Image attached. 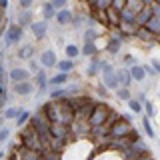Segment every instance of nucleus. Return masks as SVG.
I'll list each match as a JSON object with an SVG mask.
<instances>
[{"mask_svg": "<svg viewBox=\"0 0 160 160\" xmlns=\"http://www.w3.org/2000/svg\"><path fill=\"white\" fill-rule=\"evenodd\" d=\"M22 110L24 108H20V106H10V108L4 110V118H6V120H16L18 114L22 112Z\"/></svg>", "mask_w": 160, "mask_h": 160, "instance_id": "393cba45", "label": "nucleus"}, {"mask_svg": "<svg viewBox=\"0 0 160 160\" xmlns=\"http://www.w3.org/2000/svg\"><path fill=\"white\" fill-rule=\"evenodd\" d=\"M8 78L12 80V82H20V80H28V70L24 68H12L8 72Z\"/></svg>", "mask_w": 160, "mask_h": 160, "instance_id": "f8f14e48", "label": "nucleus"}, {"mask_svg": "<svg viewBox=\"0 0 160 160\" xmlns=\"http://www.w3.org/2000/svg\"><path fill=\"white\" fill-rule=\"evenodd\" d=\"M8 136H10V128H0V142H4V140H8Z\"/></svg>", "mask_w": 160, "mask_h": 160, "instance_id": "c9c22d12", "label": "nucleus"}, {"mask_svg": "<svg viewBox=\"0 0 160 160\" xmlns=\"http://www.w3.org/2000/svg\"><path fill=\"white\" fill-rule=\"evenodd\" d=\"M16 56H18V58H22V60H30V58L34 56V46H30V44H28V46H22V48L18 50Z\"/></svg>", "mask_w": 160, "mask_h": 160, "instance_id": "a878e982", "label": "nucleus"}, {"mask_svg": "<svg viewBox=\"0 0 160 160\" xmlns=\"http://www.w3.org/2000/svg\"><path fill=\"white\" fill-rule=\"evenodd\" d=\"M0 8L6 10V8H8V0H0Z\"/></svg>", "mask_w": 160, "mask_h": 160, "instance_id": "37998d69", "label": "nucleus"}, {"mask_svg": "<svg viewBox=\"0 0 160 160\" xmlns=\"http://www.w3.org/2000/svg\"><path fill=\"white\" fill-rule=\"evenodd\" d=\"M98 38V32L94 28H88L86 32H84V40H96Z\"/></svg>", "mask_w": 160, "mask_h": 160, "instance_id": "f704fd0d", "label": "nucleus"}, {"mask_svg": "<svg viewBox=\"0 0 160 160\" xmlns=\"http://www.w3.org/2000/svg\"><path fill=\"white\" fill-rule=\"evenodd\" d=\"M144 26H146L148 32H152L154 36H158V32H160V16H152Z\"/></svg>", "mask_w": 160, "mask_h": 160, "instance_id": "f3484780", "label": "nucleus"}, {"mask_svg": "<svg viewBox=\"0 0 160 160\" xmlns=\"http://www.w3.org/2000/svg\"><path fill=\"white\" fill-rule=\"evenodd\" d=\"M28 118H30V112H28V110H22V112L18 114V118H16V124H18V126H22Z\"/></svg>", "mask_w": 160, "mask_h": 160, "instance_id": "72a5a7b5", "label": "nucleus"}, {"mask_svg": "<svg viewBox=\"0 0 160 160\" xmlns=\"http://www.w3.org/2000/svg\"><path fill=\"white\" fill-rule=\"evenodd\" d=\"M152 68L156 70V72H160V62H158L156 58H152Z\"/></svg>", "mask_w": 160, "mask_h": 160, "instance_id": "79ce46f5", "label": "nucleus"}, {"mask_svg": "<svg viewBox=\"0 0 160 160\" xmlns=\"http://www.w3.org/2000/svg\"><path fill=\"white\" fill-rule=\"evenodd\" d=\"M50 4H52V6L58 10V8H62L64 4H66V0H50Z\"/></svg>", "mask_w": 160, "mask_h": 160, "instance_id": "58836bf2", "label": "nucleus"}, {"mask_svg": "<svg viewBox=\"0 0 160 160\" xmlns=\"http://www.w3.org/2000/svg\"><path fill=\"white\" fill-rule=\"evenodd\" d=\"M128 72H130V76H132V80H136V82H142L144 76H146V72H144V68L140 66V64H132Z\"/></svg>", "mask_w": 160, "mask_h": 160, "instance_id": "4468645a", "label": "nucleus"}, {"mask_svg": "<svg viewBox=\"0 0 160 160\" xmlns=\"http://www.w3.org/2000/svg\"><path fill=\"white\" fill-rule=\"evenodd\" d=\"M134 62H136V60H134L132 54H126V56H124V64H130V66H132Z\"/></svg>", "mask_w": 160, "mask_h": 160, "instance_id": "ea45409f", "label": "nucleus"}, {"mask_svg": "<svg viewBox=\"0 0 160 160\" xmlns=\"http://www.w3.org/2000/svg\"><path fill=\"white\" fill-rule=\"evenodd\" d=\"M68 82V72H58L56 76L48 78V86H64Z\"/></svg>", "mask_w": 160, "mask_h": 160, "instance_id": "2eb2a0df", "label": "nucleus"}, {"mask_svg": "<svg viewBox=\"0 0 160 160\" xmlns=\"http://www.w3.org/2000/svg\"><path fill=\"white\" fill-rule=\"evenodd\" d=\"M154 0H142V4H152Z\"/></svg>", "mask_w": 160, "mask_h": 160, "instance_id": "c03bdc74", "label": "nucleus"}, {"mask_svg": "<svg viewBox=\"0 0 160 160\" xmlns=\"http://www.w3.org/2000/svg\"><path fill=\"white\" fill-rule=\"evenodd\" d=\"M54 14H56V8H54L50 2H44L42 4V16H44V20H52Z\"/></svg>", "mask_w": 160, "mask_h": 160, "instance_id": "4be33fe9", "label": "nucleus"}, {"mask_svg": "<svg viewBox=\"0 0 160 160\" xmlns=\"http://www.w3.org/2000/svg\"><path fill=\"white\" fill-rule=\"evenodd\" d=\"M124 6H128V8H132L134 12H138L144 4H142V0H126V4H124Z\"/></svg>", "mask_w": 160, "mask_h": 160, "instance_id": "2f4dec72", "label": "nucleus"}, {"mask_svg": "<svg viewBox=\"0 0 160 160\" xmlns=\"http://www.w3.org/2000/svg\"><path fill=\"white\" fill-rule=\"evenodd\" d=\"M110 112H112V110H110L106 104H94L86 120H88V124H90L92 128L104 126V124H106V120L110 118Z\"/></svg>", "mask_w": 160, "mask_h": 160, "instance_id": "f257e3e1", "label": "nucleus"}, {"mask_svg": "<svg viewBox=\"0 0 160 160\" xmlns=\"http://www.w3.org/2000/svg\"><path fill=\"white\" fill-rule=\"evenodd\" d=\"M100 72H102V84H104L108 90H116V88L120 86V84H118V78H116V70L110 66V64L104 62Z\"/></svg>", "mask_w": 160, "mask_h": 160, "instance_id": "39448f33", "label": "nucleus"}, {"mask_svg": "<svg viewBox=\"0 0 160 160\" xmlns=\"http://www.w3.org/2000/svg\"><path fill=\"white\" fill-rule=\"evenodd\" d=\"M114 92H116V96H118L120 100H124V102L130 98V88H128V86H118Z\"/></svg>", "mask_w": 160, "mask_h": 160, "instance_id": "c85d7f7f", "label": "nucleus"}, {"mask_svg": "<svg viewBox=\"0 0 160 160\" xmlns=\"http://www.w3.org/2000/svg\"><path fill=\"white\" fill-rule=\"evenodd\" d=\"M120 44H122V40H120L118 36H112L108 40V46H106V50H108V54H118L120 52Z\"/></svg>", "mask_w": 160, "mask_h": 160, "instance_id": "aec40b11", "label": "nucleus"}, {"mask_svg": "<svg viewBox=\"0 0 160 160\" xmlns=\"http://www.w3.org/2000/svg\"><path fill=\"white\" fill-rule=\"evenodd\" d=\"M88 2H90V0H88Z\"/></svg>", "mask_w": 160, "mask_h": 160, "instance_id": "a18cd8bd", "label": "nucleus"}, {"mask_svg": "<svg viewBox=\"0 0 160 160\" xmlns=\"http://www.w3.org/2000/svg\"><path fill=\"white\" fill-rule=\"evenodd\" d=\"M54 20L60 24V26H66V24H70V20H72V12H70L68 8H58L56 14H54Z\"/></svg>", "mask_w": 160, "mask_h": 160, "instance_id": "1a4fd4ad", "label": "nucleus"}, {"mask_svg": "<svg viewBox=\"0 0 160 160\" xmlns=\"http://www.w3.org/2000/svg\"><path fill=\"white\" fill-rule=\"evenodd\" d=\"M118 14H120V22H136V12L128 6H122L118 10Z\"/></svg>", "mask_w": 160, "mask_h": 160, "instance_id": "9b49d317", "label": "nucleus"}, {"mask_svg": "<svg viewBox=\"0 0 160 160\" xmlns=\"http://www.w3.org/2000/svg\"><path fill=\"white\" fill-rule=\"evenodd\" d=\"M102 64H104V60H100V58H92V62H90V66H88V76H96V74H100V70H102Z\"/></svg>", "mask_w": 160, "mask_h": 160, "instance_id": "a211bd4d", "label": "nucleus"}, {"mask_svg": "<svg viewBox=\"0 0 160 160\" xmlns=\"http://www.w3.org/2000/svg\"><path fill=\"white\" fill-rule=\"evenodd\" d=\"M20 142H22V146L24 148H32V150H40L42 152V144H40V138H38V134L34 132V128L32 126H26L20 132Z\"/></svg>", "mask_w": 160, "mask_h": 160, "instance_id": "7ed1b4c3", "label": "nucleus"}, {"mask_svg": "<svg viewBox=\"0 0 160 160\" xmlns=\"http://www.w3.org/2000/svg\"><path fill=\"white\" fill-rule=\"evenodd\" d=\"M80 52H82L84 56H96V52H98L96 42H94V40H84V46H82Z\"/></svg>", "mask_w": 160, "mask_h": 160, "instance_id": "dca6fc26", "label": "nucleus"}, {"mask_svg": "<svg viewBox=\"0 0 160 160\" xmlns=\"http://www.w3.org/2000/svg\"><path fill=\"white\" fill-rule=\"evenodd\" d=\"M134 34H136L140 40H144V42H154V38H156L152 32H148V30H146V26H138Z\"/></svg>", "mask_w": 160, "mask_h": 160, "instance_id": "6ab92c4d", "label": "nucleus"}, {"mask_svg": "<svg viewBox=\"0 0 160 160\" xmlns=\"http://www.w3.org/2000/svg\"><path fill=\"white\" fill-rule=\"evenodd\" d=\"M24 36V28L20 26V24H8L6 32H4V46H14V44H18L20 40Z\"/></svg>", "mask_w": 160, "mask_h": 160, "instance_id": "20e7f679", "label": "nucleus"}, {"mask_svg": "<svg viewBox=\"0 0 160 160\" xmlns=\"http://www.w3.org/2000/svg\"><path fill=\"white\" fill-rule=\"evenodd\" d=\"M56 66L60 72H70V70L74 68V62H72V58H66V60H60V62H56Z\"/></svg>", "mask_w": 160, "mask_h": 160, "instance_id": "cd10ccee", "label": "nucleus"}, {"mask_svg": "<svg viewBox=\"0 0 160 160\" xmlns=\"http://www.w3.org/2000/svg\"><path fill=\"white\" fill-rule=\"evenodd\" d=\"M28 26L32 28V34H34V36H36L38 40H42L44 36H46V32H48V24H46V20H42V22H30Z\"/></svg>", "mask_w": 160, "mask_h": 160, "instance_id": "6e6552de", "label": "nucleus"}, {"mask_svg": "<svg viewBox=\"0 0 160 160\" xmlns=\"http://www.w3.org/2000/svg\"><path fill=\"white\" fill-rule=\"evenodd\" d=\"M50 98L52 100H60V98H68V90H66V86H56L50 92Z\"/></svg>", "mask_w": 160, "mask_h": 160, "instance_id": "5701e85b", "label": "nucleus"}, {"mask_svg": "<svg viewBox=\"0 0 160 160\" xmlns=\"http://www.w3.org/2000/svg\"><path fill=\"white\" fill-rule=\"evenodd\" d=\"M116 78H118V84H120V86H128L130 88V84H132V76H130V72H128L126 68L116 70Z\"/></svg>", "mask_w": 160, "mask_h": 160, "instance_id": "ddd939ff", "label": "nucleus"}, {"mask_svg": "<svg viewBox=\"0 0 160 160\" xmlns=\"http://www.w3.org/2000/svg\"><path fill=\"white\" fill-rule=\"evenodd\" d=\"M132 122L122 116H118L116 120H114L112 124H110L108 128V136H114V138H120V136H130L132 134Z\"/></svg>", "mask_w": 160, "mask_h": 160, "instance_id": "f03ea898", "label": "nucleus"}, {"mask_svg": "<svg viewBox=\"0 0 160 160\" xmlns=\"http://www.w3.org/2000/svg\"><path fill=\"white\" fill-rule=\"evenodd\" d=\"M34 84L38 86V92H40V94H44V92H46V88H48V78H46V72H44L42 68H40L38 72H36Z\"/></svg>", "mask_w": 160, "mask_h": 160, "instance_id": "9d476101", "label": "nucleus"}, {"mask_svg": "<svg viewBox=\"0 0 160 160\" xmlns=\"http://www.w3.org/2000/svg\"><path fill=\"white\" fill-rule=\"evenodd\" d=\"M28 64H30V70H32V74H36L38 70H40V66H38L40 62H36V60H32V58H30V62H28Z\"/></svg>", "mask_w": 160, "mask_h": 160, "instance_id": "e433bc0d", "label": "nucleus"}, {"mask_svg": "<svg viewBox=\"0 0 160 160\" xmlns=\"http://www.w3.org/2000/svg\"><path fill=\"white\" fill-rule=\"evenodd\" d=\"M18 2H20V6H22V8H30L34 0H18Z\"/></svg>", "mask_w": 160, "mask_h": 160, "instance_id": "a19ab883", "label": "nucleus"}, {"mask_svg": "<svg viewBox=\"0 0 160 160\" xmlns=\"http://www.w3.org/2000/svg\"><path fill=\"white\" fill-rule=\"evenodd\" d=\"M138 102L142 104V108H144V110H146V116H148V118H154V116H156V110H154V104L150 102V100H148L146 96H144L142 100H138Z\"/></svg>", "mask_w": 160, "mask_h": 160, "instance_id": "412c9836", "label": "nucleus"}, {"mask_svg": "<svg viewBox=\"0 0 160 160\" xmlns=\"http://www.w3.org/2000/svg\"><path fill=\"white\" fill-rule=\"evenodd\" d=\"M96 90H98V94H100L102 98H106V94H108V88L104 86V84H98V86H96Z\"/></svg>", "mask_w": 160, "mask_h": 160, "instance_id": "4c0bfd02", "label": "nucleus"}, {"mask_svg": "<svg viewBox=\"0 0 160 160\" xmlns=\"http://www.w3.org/2000/svg\"><path fill=\"white\" fill-rule=\"evenodd\" d=\"M126 102H128V106H130V110H132V112H142V104H140L136 98H132V96H130V98L126 100Z\"/></svg>", "mask_w": 160, "mask_h": 160, "instance_id": "c756f323", "label": "nucleus"}, {"mask_svg": "<svg viewBox=\"0 0 160 160\" xmlns=\"http://www.w3.org/2000/svg\"><path fill=\"white\" fill-rule=\"evenodd\" d=\"M142 128H144V132L148 134V138L156 140V132H154V128H152V124H150V118L148 116H142Z\"/></svg>", "mask_w": 160, "mask_h": 160, "instance_id": "b1692460", "label": "nucleus"}, {"mask_svg": "<svg viewBox=\"0 0 160 160\" xmlns=\"http://www.w3.org/2000/svg\"><path fill=\"white\" fill-rule=\"evenodd\" d=\"M30 22H32V14H30V12H28V8H24V10H22V12H20V14H18V24H20V26H22V28H24V26H28V24H30Z\"/></svg>", "mask_w": 160, "mask_h": 160, "instance_id": "bb28decb", "label": "nucleus"}, {"mask_svg": "<svg viewBox=\"0 0 160 160\" xmlns=\"http://www.w3.org/2000/svg\"><path fill=\"white\" fill-rule=\"evenodd\" d=\"M90 2H92V6L98 8V10H106L110 6V0H90Z\"/></svg>", "mask_w": 160, "mask_h": 160, "instance_id": "473e14b6", "label": "nucleus"}, {"mask_svg": "<svg viewBox=\"0 0 160 160\" xmlns=\"http://www.w3.org/2000/svg\"><path fill=\"white\" fill-rule=\"evenodd\" d=\"M14 94H18V96H28V94H32L34 90V84H30L28 80H20V82H14Z\"/></svg>", "mask_w": 160, "mask_h": 160, "instance_id": "423d86ee", "label": "nucleus"}, {"mask_svg": "<svg viewBox=\"0 0 160 160\" xmlns=\"http://www.w3.org/2000/svg\"><path fill=\"white\" fill-rule=\"evenodd\" d=\"M64 50H66V54H68V58H76V56H78V54H80V48L76 46V44H68V46H66V48H64Z\"/></svg>", "mask_w": 160, "mask_h": 160, "instance_id": "7c9ffc66", "label": "nucleus"}, {"mask_svg": "<svg viewBox=\"0 0 160 160\" xmlns=\"http://www.w3.org/2000/svg\"><path fill=\"white\" fill-rule=\"evenodd\" d=\"M56 52L54 50H44L42 54H40V64H42V68H52L56 66Z\"/></svg>", "mask_w": 160, "mask_h": 160, "instance_id": "0eeeda50", "label": "nucleus"}]
</instances>
